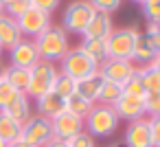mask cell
Returning <instances> with one entry per match:
<instances>
[{
    "mask_svg": "<svg viewBox=\"0 0 160 147\" xmlns=\"http://www.w3.org/2000/svg\"><path fill=\"white\" fill-rule=\"evenodd\" d=\"M35 48L40 53V59L44 62H62V57L68 53L70 42H68V33L62 29V24H51L46 31H42L35 40Z\"/></svg>",
    "mask_w": 160,
    "mask_h": 147,
    "instance_id": "1",
    "label": "cell"
},
{
    "mask_svg": "<svg viewBox=\"0 0 160 147\" xmlns=\"http://www.w3.org/2000/svg\"><path fill=\"white\" fill-rule=\"evenodd\" d=\"M118 125H121V119L114 112V108L103 103H94L88 116L83 119V132H88L92 138H110L114 136Z\"/></svg>",
    "mask_w": 160,
    "mask_h": 147,
    "instance_id": "2",
    "label": "cell"
},
{
    "mask_svg": "<svg viewBox=\"0 0 160 147\" xmlns=\"http://www.w3.org/2000/svg\"><path fill=\"white\" fill-rule=\"evenodd\" d=\"M29 73H31V77H29L27 97H29L31 101H35V99H40L42 94H46V92L53 90V86H55V81H57V75H59V68H57V64H53V62L40 59Z\"/></svg>",
    "mask_w": 160,
    "mask_h": 147,
    "instance_id": "3",
    "label": "cell"
},
{
    "mask_svg": "<svg viewBox=\"0 0 160 147\" xmlns=\"http://www.w3.org/2000/svg\"><path fill=\"white\" fill-rule=\"evenodd\" d=\"M94 13L97 11L90 5V0H70L62 13V29L72 35H83V31Z\"/></svg>",
    "mask_w": 160,
    "mask_h": 147,
    "instance_id": "4",
    "label": "cell"
},
{
    "mask_svg": "<svg viewBox=\"0 0 160 147\" xmlns=\"http://www.w3.org/2000/svg\"><path fill=\"white\" fill-rule=\"evenodd\" d=\"M59 73L62 75H68L70 79L79 81L83 77H90V75H97L99 73V64L94 59H90L79 46H70L68 53L62 57L59 62Z\"/></svg>",
    "mask_w": 160,
    "mask_h": 147,
    "instance_id": "5",
    "label": "cell"
},
{
    "mask_svg": "<svg viewBox=\"0 0 160 147\" xmlns=\"http://www.w3.org/2000/svg\"><path fill=\"white\" fill-rule=\"evenodd\" d=\"M140 31L136 27H121V29H114L110 35H108V57H114V59H129L132 62V53H134V46H136V40H138Z\"/></svg>",
    "mask_w": 160,
    "mask_h": 147,
    "instance_id": "6",
    "label": "cell"
},
{
    "mask_svg": "<svg viewBox=\"0 0 160 147\" xmlns=\"http://www.w3.org/2000/svg\"><path fill=\"white\" fill-rule=\"evenodd\" d=\"M53 123L46 116L33 114L27 123H22L20 140H24L29 147H44L48 140H53Z\"/></svg>",
    "mask_w": 160,
    "mask_h": 147,
    "instance_id": "7",
    "label": "cell"
},
{
    "mask_svg": "<svg viewBox=\"0 0 160 147\" xmlns=\"http://www.w3.org/2000/svg\"><path fill=\"white\" fill-rule=\"evenodd\" d=\"M16 20H18V27H20L22 35L29 38V40H35L42 31H46V29L53 24L51 13H46V11H42V9H35V7H29V9H27L20 18H16Z\"/></svg>",
    "mask_w": 160,
    "mask_h": 147,
    "instance_id": "8",
    "label": "cell"
},
{
    "mask_svg": "<svg viewBox=\"0 0 160 147\" xmlns=\"http://www.w3.org/2000/svg\"><path fill=\"white\" fill-rule=\"evenodd\" d=\"M134 73H136V66H134L129 59H114V57H108L105 62L99 64V75H101V79L112 81V84H118V86H123Z\"/></svg>",
    "mask_w": 160,
    "mask_h": 147,
    "instance_id": "9",
    "label": "cell"
},
{
    "mask_svg": "<svg viewBox=\"0 0 160 147\" xmlns=\"http://www.w3.org/2000/svg\"><path fill=\"white\" fill-rule=\"evenodd\" d=\"M7 53H9V66H18V68L31 70V68L40 62V53H38V48H35V42L29 40V38L20 40V42H18L11 51H7Z\"/></svg>",
    "mask_w": 160,
    "mask_h": 147,
    "instance_id": "10",
    "label": "cell"
},
{
    "mask_svg": "<svg viewBox=\"0 0 160 147\" xmlns=\"http://www.w3.org/2000/svg\"><path fill=\"white\" fill-rule=\"evenodd\" d=\"M114 112L118 114L121 121H138V119H145L147 112H145V97H134V94H121V99L112 105Z\"/></svg>",
    "mask_w": 160,
    "mask_h": 147,
    "instance_id": "11",
    "label": "cell"
},
{
    "mask_svg": "<svg viewBox=\"0 0 160 147\" xmlns=\"http://www.w3.org/2000/svg\"><path fill=\"white\" fill-rule=\"evenodd\" d=\"M53 123V136L62 138V140H70L72 136L83 132V119L70 114L68 110H64L62 114H57L55 119H51Z\"/></svg>",
    "mask_w": 160,
    "mask_h": 147,
    "instance_id": "12",
    "label": "cell"
},
{
    "mask_svg": "<svg viewBox=\"0 0 160 147\" xmlns=\"http://www.w3.org/2000/svg\"><path fill=\"white\" fill-rule=\"evenodd\" d=\"M123 145H125V147H153L151 132H149V119H147V116L127 123Z\"/></svg>",
    "mask_w": 160,
    "mask_h": 147,
    "instance_id": "13",
    "label": "cell"
},
{
    "mask_svg": "<svg viewBox=\"0 0 160 147\" xmlns=\"http://www.w3.org/2000/svg\"><path fill=\"white\" fill-rule=\"evenodd\" d=\"M20 40H24L20 27H18V20L2 13L0 16V46H2L5 51H11Z\"/></svg>",
    "mask_w": 160,
    "mask_h": 147,
    "instance_id": "14",
    "label": "cell"
},
{
    "mask_svg": "<svg viewBox=\"0 0 160 147\" xmlns=\"http://www.w3.org/2000/svg\"><path fill=\"white\" fill-rule=\"evenodd\" d=\"M35 110L40 116H46V119H55L57 114H62L66 110V99H62L55 90L42 94L40 99H35Z\"/></svg>",
    "mask_w": 160,
    "mask_h": 147,
    "instance_id": "15",
    "label": "cell"
},
{
    "mask_svg": "<svg viewBox=\"0 0 160 147\" xmlns=\"http://www.w3.org/2000/svg\"><path fill=\"white\" fill-rule=\"evenodd\" d=\"M114 31V24H112V16L110 13H103V11H97L92 16V20L88 22L86 31L81 38H97V40H108V35Z\"/></svg>",
    "mask_w": 160,
    "mask_h": 147,
    "instance_id": "16",
    "label": "cell"
},
{
    "mask_svg": "<svg viewBox=\"0 0 160 147\" xmlns=\"http://www.w3.org/2000/svg\"><path fill=\"white\" fill-rule=\"evenodd\" d=\"M158 51L153 48L151 40L147 38V33H140L138 40H136V46H134V53H132V64L138 68V66H149L153 59H156Z\"/></svg>",
    "mask_w": 160,
    "mask_h": 147,
    "instance_id": "17",
    "label": "cell"
},
{
    "mask_svg": "<svg viewBox=\"0 0 160 147\" xmlns=\"http://www.w3.org/2000/svg\"><path fill=\"white\" fill-rule=\"evenodd\" d=\"M2 112H7L11 119H16V121L22 125V123H27V121L33 116V105H31V99L27 97V92H18L16 99H13Z\"/></svg>",
    "mask_w": 160,
    "mask_h": 147,
    "instance_id": "18",
    "label": "cell"
},
{
    "mask_svg": "<svg viewBox=\"0 0 160 147\" xmlns=\"http://www.w3.org/2000/svg\"><path fill=\"white\" fill-rule=\"evenodd\" d=\"M101 84H103V79H101V75H99V73H97V75H90V77H83V79H79V81H77L75 94L83 97V99H86V101H90V103H97V101H99Z\"/></svg>",
    "mask_w": 160,
    "mask_h": 147,
    "instance_id": "19",
    "label": "cell"
},
{
    "mask_svg": "<svg viewBox=\"0 0 160 147\" xmlns=\"http://www.w3.org/2000/svg\"><path fill=\"white\" fill-rule=\"evenodd\" d=\"M79 48H81L90 59H94L97 64H101V62H105V59H108V42H105V40H97V38H81Z\"/></svg>",
    "mask_w": 160,
    "mask_h": 147,
    "instance_id": "20",
    "label": "cell"
},
{
    "mask_svg": "<svg viewBox=\"0 0 160 147\" xmlns=\"http://www.w3.org/2000/svg\"><path fill=\"white\" fill-rule=\"evenodd\" d=\"M2 77H5V81H7V84H9V86H11L13 90H18V92H27L31 73H29L27 68L7 66V68H2Z\"/></svg>",
    "mask_w": 160,
    "mask_h": 147,
    "instance_id": "21",
    "label": "cell"
},
{
    "mask_svg": "<svg viewBox=\"0 0 160 147\" xmlns=\"http://www.w3.org/2000/svg\"><path fill=\"white\" fill-rule=\"evenodd\" d=\"M20 134H22V125L16 119H11L7 112L0 110V138L5 143H13L20 138Z\"/></svg>",
    "mask_w": 160,
    "mask_h": 147,
    "instance_id": "22",
    "label": "cell"
},
{
    "mask_svg": "<svg viewBox=\"0 0 160 147\" xmlns=\"http://www.w3.org/2000/svg\"><path fill=\"white\" fill-rule=\"evenodd\" d=\"M136 73H138V77H140L142 88H145L147 94H151V92H160V73H158L151 64H149V66H138Z\"/></svg>",
    "mask_w": 160,
    "mask_h": 147,
    "instance_id": "23",
    "label": "cell"
},
{
    "mask_svg": "<svg viewBox=\"0 0 160 147\" xmlns=\"http://www.w3.org/2000/svg\"><path fill=\"white\" fill-rule=\"evenodd\" d=\"M123 94V86L118 84H112V81H105L101 84V90H99V101L97 103H103V105H114Z\"/></svg>",
    "mask_w": 160,
    "mask_h": 147,
    "instance_id": "24",
    "label": "cell"
},
{
    "mask_svg": "<svg viewBox=\"0 0 160 147\" xmlns=\"http://www.w3.org/2000/svg\"><path fill=\"white\" fill-rule=\"evenodd\" d=\"M92 105H94V103L86 101V99H83V97H79V94H72V97H68V99H66V110H68L70 114L79 116V119H86V116H88V112L92 110Z\"/></svg>",
    "mask_w": 160,
    "mask_h": 147,
    "instance_id": "25",
    "label": "cell"
},
{
    "mask_svg": "<svg viewBox=\"0 0 160 147\" xmlns=\"http://www.w3.org/2000/svg\"><path fill=\"white\" fill-rule=\"evenodd\" d=\"M75 88H77V81L75 79H70L68 75H57V81H55V86H53V90L62 97V99H68V97H72L75 94Z\"/></svg>",
    "mask_w": 160,
    "mask_h": 147,
    "instance_id": "26",
    "label": "cell"
},
{
    "mask_svg": "<svg viewBox=\"0 0 160 147\" xmlns=\"http://www.w3.org/2000/svg\"><path fill=\"white\" fill-rule=\"evenodd\" d=\"M123 92H125V94H134V97H145V94H147L145 88H142V81H140L138 73H134V75L123 84Z\"/></svg>",
    "mask_w": 160,
    "mask_h": 147,
    "instance_id": "27",
    "label": "cell"
},
{
    "mask_svg": "<svg viewBox=\"0 0 160 147\" xmlns=\"http://www.w3.org/2000/svg\"><path fill=\"white\" fill-rule=\"evenodd\" d=\"M142 16L147 18V22H158L160 20V0H145L140 5Z\"/></svg>",
    "mask_w": 160,
    "mask_h": 147,
    "instance_id": "28",
    "label": "cell"
},
{
    "mask_svg": "<svg viewBox=\"0 0 160 147\" xmlns=\"http://www.w3.org/2000/svg\"><path fill=\"white\" fill-rule=\"evenodd\" d=\"M90 5L94 7V11H103V13H114L121 9L123 0H90Z\"/></svg>",
    "mask_w": 160,
    "mask_h": 147,
    "instance_id": "29",
    "label": "cell"
},
{
    "mask_svg": "<svg viewBox=\"0 0 160 147\" xmlns=\"http://www.w3.org/2000/svg\"><path fill=\"white\" fill-rule=\"evenodd\" d=\"M145 112H147V116H158L160 114V92L145 94Z\"/></svg>",
    "mask_w": 160,
    "mask_h": 147,
    "instance_id": "30",
    "label": "cell"
},
{
    "mask_svg": "<svg viewBox=\"0 0 160 147\" xmlns=\"http://www.w3.org/2000/svg\"><path fill=\"white\" fill-rule=\"evenodd\" d=\"M16 94H18V90H13L5 79L0 81V110H5V108L16 99Z\"/></svg>",
    "mask_w": 160,
    "mask_h": 147,
    "instance_id": "31",
    "label": "cell"
},
{
    "mask_svg": "<svg viewBox=\"0 0 160 147\" xmlns=\"http://www.w3.org/2000/svg\"><path fill=\"white\" fill-rule=\"evenodd\" d=\"M68 147H97V143L88 132H81V134H77L68 140Z\"/></svg>",
    "mask_w": 160,
    "mask_h": 147,
    "instance_id": "32",
    "label": "cell"
},
{
    "mask_svg": "<svg viewBox=\"0 0 160 147\" xmlns=\"http://www.w3.org/2000/svg\"><path fill=\"white\" fill-rule=\"evenodd\" d=\"M29 7H31L29 0H18V3L9 5V7H5V13H7V16H11V18H20Z\"/></svg>",
    "mask_w": 160,
    "mask_h": 147,
    "instance_id": "33",
    "label": "cell"
},
{
    "mask_svg": "<svg viewBox=\"0 0 160 147\" xmlns=\"http://www.w3.org/2000/svg\"><path fill=\"white\" fill-rule=\"evenodd\" d=\"M29 3H31V7L42 9V11H46V13H53V11L59 7V0H29Z\"/></svg>",
    "mask_w": 160,
    "mask_h": 147,
    "instance_id": "34",
    "label": "cell"
},
{
    "mask_svg": "<svg viewBox=\"0 0 160 147\" xmlns=\"http://www.w3.org/2000/svg\"><path fill=\"white\" fill-rule=\"evenodd\" d=\"M149 119V132H151V140H153V147L160 145V121L156 116H147Z\"/></svg>",
    "mask_w": 160,
    "mask_h": 147,
    "instance_id": "35",
    "label": "cell"
},
{
    "mask_svg": "<svg viewBox=\"0 0 160 147\" xmlns=\"http://www.w3.org/2000/svg\"><path fill=\"white\" fill-rule=\"evenodd\" d=\"M44 147H68V140H62V138H53V140H48Z\"/></svg>",
    "mask_w": 160,
    "mask_h": 147,
    "instance_id": "36",
    "label": "cell"
},
{
    "mask_svg": "<svg viewBox=\"0 0 160 147\" xmlns=\"http://www.w3.org/2000/svg\"><path fill=\"white\" fill-rule=\"evenodd\" d=\"M7 147H29V145H27L24 140L18 138V140H13V143H7Z\"/></svg>",
    "mask_w": 160,
    "mask_h": 147,
    "instance_id": "37",
    "label": "cell"
},
{
    "mask_svg": "<svg viewBox=\"0 0 160 147\" xmlns=\"http://www.w3.org/2000/svg\"><path fill=\"white\" fill-rule=\"evenodd\" d=\"M151 66H153V68H156V70H158V73H160V53H158V55H156V59H153V62H151Z\"/></svg>",
    "mask_w": 160,
    "mask_h": 147,
    "instance_id": "38",
    "label": "cell"
},
{
    "mask_svg": "<svg viewBox=\"0 0 160 147\" xmlns=\"http://www.w3.org/2000/svg\"><path fill=\"white\" fill-rule=\"evenodd\" d=\"M13 3H18V0H0V5H2V9H5V7H9V5H13Z\"/></svg>",
    "mask_w": 160,
    "mask_h": 147,
    "instance_id": "39",
    "label": "cell"
},
{
    "mask_svg": "<svg viewBox=\"0 0 160 147\" xmlns=\"http://www.w3.org/2000/svg\"><path fill=\"white\" fill-rule=\"evenodd\" d=\"M2 57H5V48L0 46V62H2Z\"/></svg>",
    "mask_w": 160,
    "mask_h": 147,
    "instance_id": "40",
    "label": "cell"
},
{
    "mask_svg": "<svg viewBox=\"0 0 160 147\" xmlns=\"http://www.w3.org/2000/svg\"><path fill=\"white\" fill-rule=\"evenodd\" d=\"M132 3H134V5H142V3H145V0H132Z\"/></svg>",
    "mask_w": 160,
    "mask_h": 147,
    "instance_id": "41",
    "label": "cell"
},
{
    "mask_svg": "<svg viewBox=\"0 0 160 147\" xmlns=\"http://www.w3.org/2000/svg\"><path fill=\"white\" fill-rule=\"evenodd\" d=\"M0 147H7V143H5L2 138H0Z\"/></svg>",
    "mask_w": 160,
    "mask_h": 147,
    "instance_id": "42",
    "label": "cell"
},
{
    "mask_svg": "<svg viewBox=\"0 0 160 147\" xmlns=\"http://www.w3.org/2000/svg\"><path fill=\"white\" fill-rule=\"evenodd\" d=\"M2 79H5V77H2V66H0V81H2Z\"/></svg>",
    "mask_w": 160,
    "mask_h": 147,
    "instance_id": "43",
    "label": "cell"
},
{
    "mask_svg": "<svg viewBox=\"0 0 160 147\" xmlns=\"http://www.w3.org/2000/svg\"><path fill=\"white\" fill-rule=\"evenodd\" d=\"M2 13H5V9H2V5H0V16H2Z\"/></svg>",
    "mask_w": 160,
    "mask_h": 147,
    "instance_id": "44",
    "label": "cell"
},
{
    "mask_svg": "<svg viewBox=\"0 0 160 147\" xmlns=\"http://www.w3.org/2000/svg\"><path fill=\"white\" fill-rule=\"evenodd\" d=\"M108 147H118V145H108Z\"/></svg>",
    "mask_w": 160,
    "mask_h": 147,
    "instance_id": "45",
    "label": "cell"
},
{
    "mask_svg": "<svg viewBox=\"0 0 160 147\" xmlns=\"http://www.w3.org/2000/svg\"><path fill=\"white\" fill-rule=\"evenodd\" d=\"M156 119H158V121H160V114H158V116H156Z\"/></svg>",
    "mask_w": 160,
    "mask_h": 147,
    "instance_id": "46",
    "label": "cell"
},
{
    "mask_svg": "<svg viewBox=\"0 0 160 147\" xmlns=\"http://www.w3.org/2000/svg\"><path fill=\"white\" fill-rule=\"evenodd\" d=\"M158 147H160V145H158Z\"/></svg>",
    "mask_w": 160,
    "mask_h": 147,
    "instance_id": "47",
    "label": "cell"
}]
</instances>
